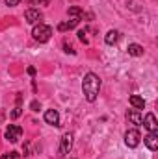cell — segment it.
Returning <instances> with one entry per match:
<instances>
[{
    "label": "cell",
    "mask_w": 158,
    "mask_h": 159,
    "mask_svg": "<svg viewBox=\"0 0 158 159\" xmlns=\"http://www.w3.org/2000/svg\"><path fill=\"white\" fill-rule=\"evenodd\" d=\"M58 30H60V32H67V30H69L67 22H62V24H58Z\"/></svg>",
    "instance_id": "ac0fdd59"
},
{
    "label": "cell",
    "mask_w": 158,
    "mask_h": 159,
    "mask_svg": "<svg viewBox=\"0 0 158 159\" xmlns=\"http://www.w3.org/2000/svg\"><path fill=\"white\" fill-rule=\"evenodd\" d=\"M45 122L50 124V126H60V115L56 109H48L45 111Z\"/></svg>",
    "instance_id": "9c48e42d"
},
{
    "label": "cell",
    "mask_w": 158,
    "mask_h": 159,
    "mask_svg": "<svg viewBox=\"0 0 158 159\" xmlns=\"http://www.w3.org/2000/svg\"><path fill=\"white\" fill-rule=\"evenodd\" d=\"M63 48H65V52H67V54H75V50H73V46H71V44H67V43H65V44H63Z\"/></svg>",
    "instance_id": "d6986e66"
},
{
    "label": "cell",
    "mask_w": 158,
    "mask_h": 159,
    "mask_svg": "<svg viewBox=\"0 0 158 159\" xmlns=\"http://www.w3.org/2000/svg\"><path fill=\"white\" fill-rule=\"evenodd\" d=\"M143 143H145V146H147L151 152L158 150V135L156 133H151V131H149V135L143 137Z\"/></svg>",
    "instance_id": "ba28073f"
},
{
    "label": "cell",
    "mask_w": 158,
    "mask_h": 159,
    "mask_svg": "<svg viewBox=\"0 0 158 159\" xmlns=\"http://www.w3.org/2000/svg\"><path fill=\"white\" fill-rule=\"evenodd\" d=\"M82 91H84V96L87 102H95L99 96V91H101V78L95 72H87L82 80Z\"/></svg>",
    "instance_id": "6da1fadb"
},
{
    "label": "cell",
    "mask_w": 158,
    "mask_h": 159,
    "mask_svg": "<svg viewBox=\"0 0 158 159\" xmlns=\"http://www.w3.org/2000/svg\"><path fill=\"white\" fill-rule=\"evenodd\" d=\"M119 41V32L117 30H110L108 34H106V37H104V43L106 44H116Z\"/></svg>",
    "instance_id": "4fadbf2b"
},
{
    "label": "cell",
    "mask_w": 158,
    "mask_h": 159,
    "mask_svg": "<svg viewBox=\"0 0 158 159\" xmlns=\"http://www.w3.org/2000/svg\"><path fill=\"white\" fill-rule=\"evenodd\" d=\"M78 39L82 41L84 44H87V43H89V41H87V37H86V30H80V32H78Z\"/></svg>",
    "instance_id": "2e32d148"
},
{
    "label": "cell",
    "mask_w": 158,
    "mask_h": 159,
    "mask_svg": "<svg viewBox=\"0 0 158 159\" xmlns=\"http://www.w3.org/2000/svg\"><path fill=\"white\" fill-rule=\"evenodd\" d=\"M128 54L134 56V57H140V56H143V46L132 43V44H128Z\"/></svg>",
    "instance_id": "7c38bea8"
},
{
    "label": "cell",
    "mask_w": 158,
    "mask_h": 159,
    "mask_svg": "<svg viewBox=\"0 0 158 159\" xmlns=\"http://www.w3.org/2000/svg\"><path fill=\"white\" fill-rule=\"evenodd\" d=\"M126 117H128V120L132 124H136V126H141V122H143V115H141L140 109H128Z\"/></svg>",
    "instance_id": "30bf717a"
},
{
    "label": "cell",
    "mask_w": 158,
    "mask_h": 159,
    "mask_svg": "<svg viewBox=\"0 0 158 159\" xmlns=\"http://www.w3.org/2000/svg\"><path fill=\"white\" fill-rule=\"evenodd\" d=\"M21 115H22V109H21V107H15V109L11 111V119H19Z\"/></svg>",
    "instance_id": "9a60e30c"
},
{
    "label": "cell",
    "mask_w": 158,
    "mask_h": 159,
    "mask_svg": "<svg viewBox=\"0 0 158 159\" xmlns=\"http://www.w3.org/2000/svg\"><path fill=\"white\" fill-rule=\"evenodd\" d=\"M21 4V0H6V6H17Z\"/></svg>",
    "instance_id": "ffe728a7"
},
{
    "label": "cell",
    "mask_w": 158,
    "mask_h": 159,
    "mask_svg": "<svg viewBox=\"0 0 158 159\" xmlns=\"http://www.w3.org/2000/svg\"><path fill=\"white\" fill-rule=\"evenodd\" d=\"M140 141H141V135H140L138 129H128V131L125 133V144H126L128 148H136V146L140 144Z\"/></svg>",
    "instance_id": "277c9868"
},
{
    "label": "cell",
    "mask_w": 158,
    "mask_h": 159,
    "mask_svg": "<svg viewBox=\"0 0 158 159\" xmlns=\"http://www.w3.org/2000/svg\"><path fill=\"white\" fill-rule=\"evenodd\" d=\"M151 133H156V129H158V122H156V117L153 115V113H147L145 115V119H143V122H141Z\"/></svg>",
    "instance_id": "8992f818"
},
{
    "label": "cell",
    "mask_w": 158,
    "mask_h": 159,
    "mask_svg": "<svg viewBox=\"0 0 158 159\" xmlns=\"http://www.w3.org/2000/svg\"><path fill=\"white\" fill-rule=\"evenodd\" d=\"M41 17H43V15L39 13V9H34V7L26 9V13H24V19H26L28 24H36V22H39Z\"/></svg>",
    "instance_id": "52a82bcc"
},
{
    "label": "cell",
    "mask_w": 158,
    "mask_h": 159,
    "mask_svg": "<svg viewBox=\"0 0 158 159\" xmlns=\"http://www.w3.org/2000/svg\"><path fill=\"white\" fill-rule=\"evenodd\" d=\"M50 35H52V28L47 26V24H43V22H39L32 30V37H34V41H37V43H47V41L50 39Z\"/></svg>",
    "instance_id": "7a4b0ae2"
},
{
    "label": "cell",
    "mask_w": 158,
    "mask_h": 159,
    "mask_svg": "<svg viewBox=\"0 0 158 159\" xmlns=\"http://www.w3.org/2000/svg\"><path fill=\"white\" fill-rule=\"evenodd\" d=\"M21 137H22V128L17 126V124H9L7 129H6V139L9 143H17Z\"/></svg>",
    "instance_id": "3957f363"
},
{
    "label": "cell",
    "mask_w": 158,
    "mask_h": 159,
    "mask_svg": "<svg viewBox=\"0 0 158 159\" xmlns=\"http://www.w3.org/2000/svg\"><path fill=\"white\" fill-rule=\"evenodd\" d=\"M130 106H132L134 109H140V111H141V109L145 107V100H143L141 96H138V94H132V96H130Z\"/></svg>",
    "instance_id": "8fae6325"
},
{
    "label": "cell",
    "mask_w": 158,
    "mask_h": 159,
    "mask_svg": "<svg viewBox=\"0 0 158 159\" xmlns=\"http://www.w3.org/2000/svg\"><path fill=\"white\" fill-rule=\"evenodd\" d=\"M71 148H73V133H65V135L62 137V144H60L62 156H67V154L71 152Z\"/></svg>",
    "instance_id": "5b68a950"
},
{
    "label": "cell",
    "mask_w": 158,
    "mask_h": 159,
    "mask_svg": "<svg viewBox=\"0 0 158 159\" xmlns=\"http://www.w3.org/2000/svg\"><path fill=\"white\" fill-rule=\"evenodd\" d=\"M9 156H11V159H17V157H19V154H17V152H11Z\"/></svg>",
    "instance_id": "7402d4cb"
},
{
    "label": "cell",
    "mask_w": 158,
    "mask_h": 159,
    "mask_svg": "<svg viewBox=\"0 0 158 159\" xmlns=\"http://www.w3.org/2000/svg\"><path fill=\"white\" fill-rule=\"evenodd\" d=\"M67 15H69L71 19H82V17H84V11L80 9L78 6H71L69 11H67Z\"/></svg>",
    "instance_id": "5bb4252c"
},
{
    "label": "cell",
    "mask_w": 158,
    "mask_h": 159,
    "mask_svg": "<svg viewBox=\"0 0 158 159\" xmlns=\"http://www.w3.org/2000/svg\"><path fill=\"white\" fill-rule=\"evenodd\" d=\"M28 74L34 76V74H36V69H34V67H28Z\"/></svg>",
    "instance_id": "44dd1931"
},
{
    "label": "cell",
    "mask_w": 158,
    "mask_h": 159,
    "mask_svg": "<svg viewBox=\"0 0 158 159\" xmlns=\"http://www.w3.org/2000/svg\"><path fill=\"white\" fill-rule=\"evenodd\" d=\"M30 107H32V111H39V109H41V104L37 102V100H34V102L30 104Z\"/></svg>",
    "instance_id": "e0dca14e"
}]
</instances>
